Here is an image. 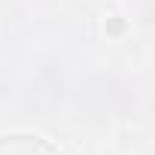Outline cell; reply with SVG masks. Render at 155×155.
<instances>
[]
</instances>
